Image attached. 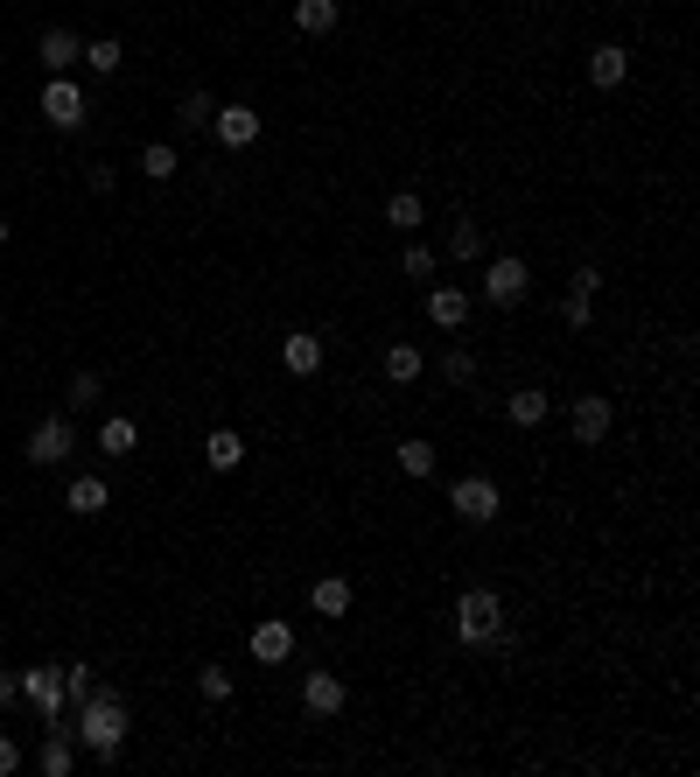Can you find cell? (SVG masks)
<instances>
[{"instance_id":"obj_1","label":"cell","mask_w":700,"mask_h":777,"mask_svg":"<svg viewBox=\"0 0 700 777\" xmlns=\"http://www.w3.org/2000/svg\"><path fill=\"white\" fill-rule=\"evenodd\" d=\"M70 714H78V729H70V735H78L99 764H112L120 743H126V729H134V722H126V700L112 687H91V700H85V708H70Z\"/></svg>"},{"instance_id":"obj_31","label":"cell","mask_w":700,"mask_h":777,"mask_svg":"<svg viewBox=\"0 0 700 777\" xmlns=\"http://www.w3.org/2000/svg\"><path fill=\"white\" fill-rule=\"evenodd\" d=\"M91 687H99V679H91V666H64V708H85Z\"/></svg>"},{"instance_id":"obj_4","label":"cell","mask_w":700,"mask_h":777,"mask_svg":"<svg viewBox=\"0 0 700 777\" xmlns=\"http://www.w3.org/2000/svg\"><path fill=\"white\" fill-rule=\"evenodd\" d=\"M22 700L43 708V729H70V708H64V666H29L22 673Z\"/></svg>"},{"instance_id":"obj_26","label":"cell","mask_w":700,"mask_h":777,"mask_svg":"<svg viewBox=\"0 0 700 777\" xmlns=\"http://www.w3.org/2000/svg\"><path fill=\"white\" fill-rule=\"evenodd\" d=\"M99 392H105L99 371H78V378H70V392H64V407L70 413H91V407H99Z\"/></svg>"},{"instance_id":"obj_5","label":"cell","mask_w":700,"mask_h":777,"mask_svg":"<svg viewBox=\"0 0 700 777\" xmlns=\"http://www.w3.org/2000/svg\"><path fill=\"white\" fill-rule=\"evenodd\" d=\"M448 511H456L463 525H490L504 511V490L490 484V477H463L456 490H448Z\"/></svg>"},{"instance_id":"obj_19","label":"cell","mask_w":700,"mask_h":777,"mask_svg":"<svg viewBox=\"0 0 700 777\" xmlns=\"http://www.w3.org/2000/svg\"><path fill=\"white\" fill-rule=\"evenodd\" d=\"M203 456H211V469H238V463H245V434H238V428H211Z\"/></svg>"},{"instance_id":"obj_10","label":"cell","mask_w":700,"mask_h":777,"mask_svg":"<svg viewBox=\"0 0 700 777\" xmlns=\"http://www.w3.org/2000/svg\"><path fill=\"white\" fill-rule=\"evenodd\" d=\"M427 322H434V330H463V322H469V295L448 288V280H434V288H427Z\"/></svg>"},{"instance_id":"obj_33","label":"cell","mask_w":700,"mask_h":777,"mask_svg":"<svg viewBox=\"0 0 700 777\" xmlns=\"http://www.w3.org/2000/svg\"><path fill=\"white\" fill-rule=\"evenodd\" d=\"M560 322H567V330H589V322H596L589 295H575V288H567V301H560Z\"/></svg>"},{"instance_id":"obj_28","label":"cell","mask_w":700,"mask_h":777,"mask_svg":"<svg viewBox=\"0 0 700 777\" xmlns=\"http://www.w3.org/2000/svg\"><path fill=\"white\" fill-rule=\"evenodd\" d=\"M141 168H147V182H168V176H176V168H182V155H176V147H168V141H155V147H147V155H141Z\"/></svg>"},{"instance_id":"obj_8","label":"cell","mask_w":700,"mask_h":777,"mask_svg":"<svg viewBox=\"0 0 700 777\" xmlns=\"http://www.w3.org/2000/svg\"><path fill=\"white\" fill-rule=\"evenodd\" d=\"M245 652H253L259 666H280V658L295 652V623H280V617H267V623H253V637H245Z\"/></svg>"},{"instance_id":"obj_38","label":"cell","mask_w":700,"mask_h":777,"mask_svg":"<svg viewBox=\"0 0 700 777\" xmlns=\"http://www.w3.org/2000/svg\"><path fill=\"white\" fill-rule=\"evenodd\" d=\"M596 288H602V274H596V267H575V295H589V301H596Z\"/></svg>"},{"instance_id":"obj_32","label":"cell","mask_w":700,"mask_h":777,"mask_svg":"<svg viewBox=\"0 0 700 777\" xmlns=\"http://www.w3.org/2000/svg\"><path fill=\"white\" fill-rule=\"evenodd\" d=\"M197 693H203V700H232V673H224V666H203V673H197Z\"/></svg>"},{"instance_id":"obj_25","label":"cell","mask_w":700,"mask_h":777,"mask_svg":"<svg viewBox=\"0 0 700 777\" xmlns=\"http://www.w3.org/2000/svg\"><path fill=\"white\" fill-rule=\"evenodd\" d=\"M176 120H182V134H203V126L218 120V106H211V91H189V99L176 106Z\"/></svg>"},{"instance_id":"obj_18","label":"cell","mask_w":700,"mask_h":777,"mask_svg":"<svg viewBox=\"0 0 700 777\" xmlns=\"http://www.w3.org/2000/svg\"><path fill=\"white\" fill-rule=\"evenodd\" d=\"M309 602H315V617H351V581L344 575H323L309 589Z\"/></svg>"},{"instance_id":"obj_6","label":"cell","mask_w":700,"mask_h":777,"mask_svg":"<svg viewBox=\"0 0 700 777\" xmlns=\"http://www.w3.org/2000/svg\"><path fill=\"white\" fill-rule=\"evenodd\" d=\"M525 295H533V274H525V259L498 253V259H490V274H484V301H490V309H519Z\"/></svg>"},{"instance_id":"obj_24","label":"cell","mask_w":700,"mask_h":777,"mask_svg":"<svg viewBox=\"0 0 700 777\" xmlns=\"http://www.w3.org/2000/svg\"><path fill=\"white\" fill-rule=\"evenodd\" d=\"M421 218H427V203L413 197V189H400V197L386 203V224H392V232H421Z\"/></svg>"},{"instance_id":"obj_35","label":"cell","mask_w":700,"mask_h":777,"mask_svg":"<svg viewBox=\"0 0 700 777\" xmlns=\"http://www.w3.org/2000/svg\"><path fill=\"white\" fill-rule=\"evenodd\" d=\"M407 274H413V280L434 274V253H427V245H407Z\"/></svg>"},{"instance_id":"obj_21","label":"cell","mask_w":700,"mask_h":777,"mask_svg":"<svg viewBox=\"0 0 700 777\" xmlns=\"http://www.w3.org/2000/svg\"><path fill=\"white\" fill-rule=\"evenodd\" d=\"M504 413H512V428H540L546 421V392L540 386H519L512 400H504Z\"/></svg>"},{"instance_id":"obj_20","label":"cell","mask_w":700,"mask_h":777,"mask_svg":"<svg viewBox=\"0 0 700 777\" xmlns=\"http://www.w3.org/2000/svg\"><path fill=\"white\" fill-rule=\"evenodd\" d=\"M141 448V428L126 421V413H112V421L99 428V456H134Z\"/></svg>"},{"instance_id":"obj_23","label":"cell","mask_w":700,"mask_h":777,"mask_svg":"<svg viewBox=\"0 0 700 777\" xmlns=\"http://www.w3.org/2000/svg\"><path fill=\"white\" fill-rule=\"evenodd\" d=\"M421 371H427V357L413 351V344H392V351H386V378H392V386H413Z\"/></svg>"},{"instance_id":"obj_13","label":"cell","mask_w":700,"mask_h":777,"mask_svg":"<svg viewBox=\"0 0 700 777\" xmlns=\"http://www.w3.org/2000/svg\"><path fill=\"white\" fill-rule=\"evenodd\" d=\"M301 708L309 714H344V679L336 673H301Z\"/></svg>"},{"instance_id":"obj_12","label":"cell","mask_w":700,"mask_h":777,"mask_svg":"<svg viewBox=\"0 0 700 777\" xmlns=\"http://www.w3.org/2000/svg\"><path fill=\"white\" fill-rule=\"evenodd\" d=\"M280 365H288L295 378H315V371H323V336H309V330L280 336Z\"/></svg>"},{"instance_id":"obj_27","label":"cell","mask_w":700,"mask_h":777,"mask_svg":"<svg viewBox=\"0 0 700 777\" xmlns=\"http://www.w3.org/2000/svg\"><path fill=\"white\" fill-rule=\"evenodd\" d=\"M85 64H91V70H99V78H112V70H120V64H126V49H120V43H112V35H99V43H85Z\"/></svg>"},{"instance_id":"obj_22","label":"cell","mask_w":700,"mask_h":777,"mask_svg":"<svg viewBox=\"0 0 700 777\" xmlns=\"http://www.w3.org/2000/svg\"><path fill=\"white\" fill-rule=\"evenodd\" d=\"M295 29L301 35H330L336 29V0H295Z\"/></svg>"},{"instance_id":"obj_11","label":"cell","mask_w":700,"mask_h":777,"mask_svg":"<svg viewBox=\"0 0 700 777\" xmlns=\"http://www.w3.org/2000/svg\"><path fill=\"white\" fill-rule=\"evenodd\" d=\"M623 78H631V49H623V43L589 49V85H596V91H616Z\"/></svg>"},{"instance_id":"obj_16","label":"cell","mask_w":700,"mask_h":777,"mask_svg":"<svg viewBox=\"0 0 700 777\" xmlns=\"http://www.w3.org/2000/svg\"><path fill=\"white\" fill-rule=\"evenodd\" d=\"M70 764H78V735L43 729V777H70Z\"/></svg>"},{"instance_id":"obj_14","label":"cell","mask_w":700,"mask_h":777,"mask_svg":"<svg viewBox=\"0 0 700 777\" xmlns=\"http://www.w3.org/2000/svg\"><path fill=\"white\" fill-rule=\"evenodd\" d=\"M211 126H218L224 147H253V141H259V112H253V106H218Z\"/></svg>"},{"instance_id":"obj_34","label":"cell","mask_w":700,"mask_h":777,"mask_svg":"<svg viewBox=\"0 0 700 777\" xmlns=\"http://www.w3.org/2000/svg\"><path fill=\"white\" fill-rule=\"evenodd\" d=\"M442 378H448V386H469V378H477V357H469V351H448V357H442Z\"/></svg>"},{"instance_id":"obj_29","label":"cell","mask_w":700,"mask_h":777,"mask_svg":"<svg viewBox=\"0 0 700 777\" xmlns=\"http://www.w3.org/2000/svg\"><path fill=\"white\" fill-rule=\"evenodd\" d=\"M400 469H407V477H434V442H421V434L400 442Z\"/></svg>"},{"instance_id":"obj_39","label":"cell","mask_w":700,"mask_h":777,"mask_svg":"<svg viewBox=\"0 0 700 777\" xmlns=\"http://www.w3.org/2000/svg\"><path fill=\"white\" fill-rule=\"evenodd\" d=\"M0 245H8V218H0Z\"/></svg>"},{"instance_id":"obj_9","label":"cell","mask_w":700,"mask_h":777,"mask_svg":"<svg viewBox=\"0 0 700 777\" xmlns=\"http://www.w3.org/2000/svg\"><path fill=\"white\" fill-rule=\"evenodd\" d=\"M610 421H616V413H610V400H602V392H581V400H575V442H581V448H596L602 434H610Z\"/></svg>"},{"instance_id":"obj_7","label":"cell","mask_w":700,"mask_h":777,"mask_svg":"<svg viewBox=\"0 0 700 777\" xmlns=\"http://www.w3.org/2000/svg\"><path fill=\"white\" fill-rule=\"evenodd\" d=\"M43 120L56 126V134H78V126H85V91L70 78H49L43 85Z\"/></svg>"},{"instance_id":"obj_15","label":"cell","mask_w":700,"mask_h":777,"mask_svg":"<svg viewBox=\"0 0 700 777\" xmlns=\"http://www.w3.org/2000/svg\"><path fill=\"white\" fill-rule=\"evenodd\" d=\"M78 56H85V43H78L70 29H43V70H49V78H64Z\"/></svg>"},{"instance_id":"obj_30","label":"cell","mask_w":700,"mask_h":777,"mask_svg":"<svg viewBox=\"0 0 700 777\" xmlns=\"http://www.w3.org/2000/svg\"><path fill=\"white\" fill-rule=\"evenodd\" d=\"M448 253H456V259H484V224H456V232H448Z\"/></svg>"},{"instance_id":"obj_3","label":"cell","mask_w":700,"mask_h":777,"mask_svg":"<svg viewBox=\"0 0 700 777\" xmlns=\"http://www.w3.org/2000/svg\"><path fill=\"white\" fill-rule=\"evenodd\" d=\"M70 448H78V428H70V413H43L22 456H29L35 469H56V463H70Z\"/></svg>"},{"instance_id":"obj_2","label":"cell","mask_w":700,"mask_h":777,"mask_svg":"<svg viewBox=\"0 0 700 777\" xmlns=\"http://www.w3.org/2000/svg\"><path fill=\"white\" fill-rule=\"evenodd\" d=\"M456 637L463 644L504 637V602H498V589H463V602H456Z\"/></svg>"},{"instance_id":"obj_37","label":"cell","mask_w":700,"mask_h":777,"mask_svg":"<svg viewBox=\"0 0 700 777\" xmlns=\"http://www.w3.org/2000/svg\"><path fill=\"white\" fill-rule=\"evenodd\" d=\"M22 700V673H0V708H14Z\"/></svg>"},{"instance_id":"obj_36","label":"cell","mask_w":700,"mask_h":777,"mask_svg":"<svg viewBox=\"0 0 700 777\" xmlns=\"http://www.w3.org/2000/svg\"><path fill=\"white\" fill-rule=\"evenodd\" d=\"M22 770V743H14V735H0V777H14Z\"/></svg>"},{"instance_id":"obj_17","label":"cell","mask_w":700,"mask_h":777,"mask_svg":"<svg viewBox=\"0 0 700 777\" xmlns=\"http://www.w3.org/2000/svg\"><path fill=\"white\" fill-rule=\"evenodd\" d=\"M64 504L78 511V519H99V511L112 504V490H105V477H70V490H64Z\"/></svg>"}]
</instances>
